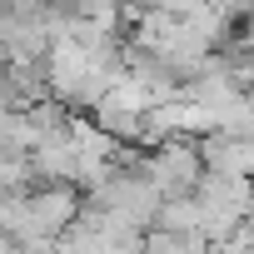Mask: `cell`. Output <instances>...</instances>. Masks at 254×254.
<instances>
[{
	"mask_svg": "<svg viewBox=\"0 0 254 254\" xmlns=\"http://www.w3.org/2000/svg\"><path fill=\"white\" fill-rule=\"evenodd\" d=\"M140 170H145V180H150L160 194H190V190L199 185V175H204L199 140H190V135H170V140H160V145L145 150Z\"/></svg>",
	"mask_w": 254,
	"mask_h": 254,
	"instance_id": "1",
	"label": "cell"
},
{
	"mask_svg": "<svg viewBox=\"0 0 254 254\" xmlns=\"http://www.w3.org/2000/svg\"><path fill=\"white\" fill-rule=\"evenodd\" d=\"M150 5H160V10H170V15H190L194 5H204V0H150Z\"/></svg>",
	"mask_w": 254,
	"mask_h": 254,
	"instance_id": "2",
	"label": "cell"
},
{
	"mask_svg": "<svg viewBox=\"0 0 254 254\" xmlns=\"http://www.w3.org/2000/svg\"><path fill=\"white\" fill-rule=\"evenodd\" d=\"M234 35H239V40H244V45H254V15H244V20H239V25H234Z\"/></svg>",
	"mask_w": 254,
	"mask_h": 254,
	"instance_id": "3",
	"label": "cell"
},
{
	"mask_svg": "<svg viewBox=\"0 0 254 254\" xmlns=\"http://www.w3.org/2000/svg\"><path fill=\"white\" fill-rule=\"evenodd\" d=\"M249 190H254V175H249Z\"/></svg>",
	"mask_w": 254,
	"mask_h": 254,
	"instance_id": "4",
	"label": "cell"
},
{
	"mask_svg": "<svg viewBox=\"0 0 254 254\" xmlns=\"http://www.w3.org/2000/svg\"><path fill=\"white\" fill-rule=\"evenodd\" d=\"M115 5H125V0H115Z\"/></svg>",
	"mask_w": 254,
	"mask_h": 254,
	"instance_id": "5",
	"label": "cell"
}]
</instances>
